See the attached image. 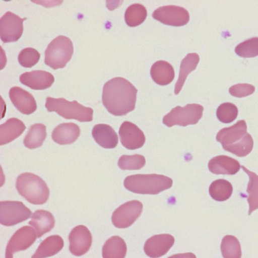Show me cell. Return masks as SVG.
Instances as JSON below:
<instances>
[{"mask_svg":"<svg viewBox=\"0 0 258 258\" xmlns=\"http://www.w3.org/2000/svg\"><path fill=\"white\" fill-rule=\"evenodd\" d=\"M137 94L138 90L132 83L122 77H115L103 88V105L115 116L125 115L134 110Z\"/></svg>","mask_w":258,"mask_h":258,"instance_id":"1","label":"cell"},{"mask_svg":"<svg viewBox=\"0 0 258 258\" xmlns=\"http://www.w3.org/2000/svg\"><path fill=\"white\" fill-rule=\"evenodd\" d=\"M216 139L221 144L223 149L238 157L248 156L253 150L254 141L247 133L246 122L238 121L234 125L225 127L219 131Z\"/></svg>","mask_w":258,"mask_h":258,"instance_id":"2","label":"cell"},{"mask_svg":"<svg viewBox=\"0 0 258 258\" xmlns=\"http://www.w3.org/2000/svg\"><path fill=\"white\" fill-rule=\"evenodd\" d=\"M172 184L173 180L171 178L158 174L131 175L126 177L124 181L126 189L144 195H157L170 189Z\"/></svg>","mask_w":258,"mask_h":258,"instance_id":"3","label":"cell"},{"mask_svg":"<svg viewBox=\"0 0 258 258\" xmlns=\"http://www.w3.org/2000/svg\"><path fill=\"white\" fill-rule=\"evenodd\" d=\"M16 188L19 195L32 204H44L49 198V189L46 183L32 173H24L19 176Z\"/></svg>","mask_w":258,"mask_h":258,"instance_id":"4","label":"cell"},{"mask_svg":"<svg viewBox=\"0 0 258 258\" xmlns=\"http://www.w3.org/2000/svg\"><path fill=\"white\" fill-rule=\"evenodd\" d=\"M45 106L48 112H55L64 119L81 122H89L93 119V109L86 107L75 100L70 102L63 98L48 97Z\"/></svg>","mask_w":258,"mask_h":258,"instance_id":"5","label":"cell"},{"mask_svg":"<svg viewBox=\"0 0 258 258\" xmlns=\"http://www.w3.org/2000/svg\"><path fill=\"white\" fill-rule=\"evenodd\" d=\"M74 46L72 40L64 36L55 38L45 51L44 62L54 70L62 69L72 59Z\"/></svg>","mask_w":258,"mask_h":258,"instance_id":"6","label":"cell"},{"mask_svg":"<svg viewBox=\"0 0 258 258\" xmlns=\"http://www.w3.org/2000/svg\"><path fill=\"white\" fill-rule=\"evenodd\" d=\"M204 109L202 105L196 104H188L184 107L178 106L164 116L163 122L169 127L195 125L202 118Z\"/></svg>","mask_w":258,"mask_h":258,"instance_id":"7","label":"cell"},{"mask_svg":"<svg viewBox=\"0 0 258 258\" xmlns=\"http://www.w3.org/2000/svg\"><path fill=\"white\" fill-rule=\"evenodd\" d=\"M31 210L22 202L3 201L0 203V223L6 227L27 221L31 217Z\"/></svg>","mask_w":258,"mask_h":258,"instance_id":"8","label":"cell"},{"mask_svg":"<svg viewBox=\"0 0 258 258\" xmlns=\"http://www.w3.org/2000/svg\"><path fill=\"white\" fill-rule=\"evenodd\" d=\"M143 205L138 201L128 202L116 209L112 216L116 228L125 229L131 227L141 216Z\"/></svg>","mask_w":258,"mask_h":258,"instance_id":"9","label":"cell"},{"mask_svg":"<svg viewBox=\"0 0 258 258\" xmlns=\"http://www.w3.org/2000/svg\"><path fill=\"white\" fill-rule=\"evenodd\" d=\"M152 16L156 20L173 27H182L188 23L190 19L188 11L175 5L160 7L154 11Z\"/></svg>","mask_w":258,"mask_h":258,"instance_id":"10","label":"cell"},{"mask_svg":"<svg viewBox=\"0 0 258 258\" xmlns=\"http://www.w3.org/2000/svg\"><path fill=\"white\" fill-rule=\"evenodd\" d=\"M27 18L8 12L0 19V37L4 43L17 41L23 35V22Z\"/></svg>","mask_w":258,"mask_h":258,"instance_id":"11","label":"cell"},{"mask_svg":"<svg viewBox=\"0 0 258 258\" xmlns=\"http://www.w3.org/2000/svg\"><path fill=\"white\" fill-rule=\"evenodd\" d=\"M36 231L29 226L18 229L9 241L6 249V257L12 258L19 251L29 248L37 239Z\"/></svg>","mask_w":258,"mask_h":258,"instance_id":"12","label":"cell"},{"mask_svg":"<svg viewBox=\"0 0 258 258\" xmlns=\"http://www.w3.org/2000/svg\"><path fill=\"white\" fill-rule=\"evenodd\" d=\"M69 250L77 256L85 254L91 247L93 237L89 230L84 225L77 226L69 235Z\"/></svg>","mask_w":258,"mask_h":258,"instance_id":"13","label":"cell"},{"mask_svg":"<svg viewBox=\"0 0 258 258\" xmlns=\"http://www.w3.org/2000/svg\"><path fill=\"white\" fill-rule=\"evenodd\" d=\"M119 134L122 145L127 150L139 149L145 144L146 137L144 133L137 125L131 121L122 122Z\"/></svg>","mask_w":258,"mask_h":258,"instance_id":"14","label":"cell"},{"mask_svg":"<svg viewBox=\"0 0 258 258\" xmlns=\"http://www.w3.org/2000/svg\"><path fill=\"white\" fill-rule=\"evenodd\" d=\"M175 241V238L170 234L154 235L146 242L145 252L150 257H161L168 253Z\"/></svg>","mask_w":258,"mask_h":258,"instance_id":"15","label":"cell"},{"mask_svg":"<svg viewBox=\"0 0 258 258\" xmlns=\"http://www.w3.org/2000/svg\"><path fill=\"white\" fill-rule=\"evenodd\" d=\"M9 96L13 104L22 113L29 115L36 110L37 104L34 96L22 88H12Z\"/></svg>","mask_w":258,"mask_h":258,"instance_id":"16","label":"cell"},{"mask_svg":"<svg viewBox=\"0 0 258 258\" xmlns=\"http://www.w3.org/2000/svg\"><path fill=\"white\" fill-rule=\"evenodd\" d=\"M55 81L52 74L43 70H35L23 74L20 81L33 90H45L52 86Z\"/></svg>","mask_w":258,"mask_h":258,"instance_id":"17","label":"cell"},{"mask_svg":"<svg viewBox=\"0 0 258 258\" xmlns=\"http://www.w3.org/2000/svg\"><path fill=\"white\" fill-rule=\"evenodd\" d=\"M209 170L216 175H235L240 171L241 165L236 160L226 156H219L211 159Z\"/></svg>","mask_w":258,"mask_h":258,"instance_id":"18","label":"cell"},{"mask_svg":"<svg viewBox=\"0 0 258 258\" xmlns=\"http://www.w3.org/2000/svg\"><path fill=\"white\" fill-rule=\"evenodd\" d=\"M80 127L73 122H66L57 126L52 133L53 140L60 145H71L78 139Z\"/></svg>","mask_w":258,"mask_h":258,"instance_id":"19","label":"cell"},{"mask_svg":"<svg viewBox=\"0 0 258 258\" xmlns=\"http://www.w3.org/2000/svg\"><path fill=\"white\" fill-rule=\"evenodd\" d=\"M92 135L96 143L106 149H113L118 145L117 133L111 126L107 124H99L94 126Z\"/></svg>","mask_w":258,"mask_h":258,"instance_id":"20","label":"cell"},{"mask_svg":"<svg viewBox=\"0 0 258 258\" xmlns=\"http://www.w3.org/2000/svg\"><path fill=\"white\" fill-rule=\"evenodd\" d=\"M26 129L24 122L16 118H12L0 125V145L11 143L23 133Z\"/></svg>","mask_w":258,"mask_h":258,"instance_id":"21","label":"cell"},{"mask_svg":"<svg viewBox=\"0 0 258 258\" xmlns=\"http://www.w3.org/2000/svg\"><path fill=\"white\" fill-rule=\"evenodd\" d=\"M55 223L54 217L50 212L38 210L32 215L29 224L35 229L37 237L40 238L54 228Z\"/></svg>","mask_w":258,"mask_h":258,"instance_id":"22","label":"cell"},{"mask_svg":"<svg viewBox=\"0 0 258 258\" xmlns=\"http://www.w3.org/2000/svg\"><path fill=\"white\" fill-rule=\"evenodd\" d=\"M153 80L160 86L169 85L175 79V70L171 64L164 60L155 62L151 69Z\"/></svg>","mask_w":258,"mask_h":258,"instance_id":"23","label":"cell"},{"mask_svg":"<svg viewBox=\"0 0 258 258\" xmlns=\"http://www.w3.org/2000/svg\"><path fill=\"white\" fill-rule=\"evenodd\" d=\"M63 240L59 235H52L48 237L38 247L32 258H43L52 256L63 248Z\"/></svg>","mask_w":258,"mask_h":258,"instance_id":"24","label":"cell"},{"mask_svg":"<svg viewBox=\"0 0 258 258\" xmlns=\"http://www.w3.org/2000/svg\"><path fill=\"white\" fill-rule=\"evenodd\" d=\"M200 61V57L197 53H189L180 63L179 77L175 87V94L178 95L184 85L187 77L195 71Z\"/></svg>","mask_w":258,"mask_h":258,"instance_id":"25","label":"cell"},{"mask_svg":"<svg viewBox=\"0 0 258 258\" xmlns=\"http://www.w3.org/2000/svg\"><path fill=\"white\" fill-rule=\"evenodd\" d=\"M126 252V243L118 236L109 238L102 248V257L104 258H124Z\"/></svg>","mask_w":258,"mask_h":258,"instance_id":"26","label":"cell"},{"mask_svg":"<svg viewBox=\"0 0 258 258\" xmlns=\"http://www.w3.org/2000/svg\"><path fill=\"white\" fill-rule=\"evenodd\" d=\"M46 137V126L41 123L35 124L30 126L24 144L29 149H35L42 146Z\"/></svg>","mask_w":258,"mask_h":258,"instance_id":"27","label":"cell"},{"mask_svg":"<svg viewBox=\"0 0 258 258\" xmlns=\"http://www.w3.org/2000/svg\"><path fill=\"white\" fill-rule=\"evenodd\" d=\"M233 192V185L228 180L219 179L213 182L209 188L210 195L217 202L227 201Z\"/></svg>","mask_w":258,"mask_h":258,"instance_id":"28","label":"cell"},{"mask_svg":"<svg viewBox=\"0 0 258 258\" xmlns=\"http://www.w3.org/2000/svg\"><path fill=\"white\" fill-rule=\"evenodd\" d=\"M147 17V11L143 5L135 4L131 5L125 13V21L130 27H136L143 24Z\"/></svg>","mask_w":258,"mask_h":258,"instance_id":"29","label":"cell"},{"mask_svg":"<svg viewBox=\"0 0 258 258\" xmlns=\"http://www.w3.org/2000/svg\"><path fill=\"white\" fill-rule=\"evenodd\" d=\"M221 249L224 258H241L242 256L240 243L234 236H224L221 243Z\"/></svg>","mask_w":258,"mask_h":258,"instance_id":"30","label":"cell"},{"mask_svg":"<svg viewBox=\"0 0 258 258\" xmlns=\"http://www.w3.org/2000/svg\"><path fill=\"white\" fill-rule=\"evenodd\" d=\"M241 167L249 177L247 191L249 195L247 200L249 205V215H250L251 213L258 208L257 176L255 173L250 171L244 166Z\"/></svg>","mask_w":258,"mask_h":258,"instance_id":"31","label":"cell"},{"mask_svg":"<svg viewBox=\"0 0 258 258\" xmlns=\"http://www.w3.org/2000/svg\"><path fill=\"white\" fill-rule=\"evenodd\" d=\"M146 159L140 154L134 156H122L118 160V165L122 170H138L145 166Z\"/></svg>","mask_w":258,"mask_h":258,"instance_id":"32","label":"cell"},{"mask_svg":"<svg viewBox=\"0 0 258 258\" xmlns=\"http://www.w3.org/2000/svg\"><path fill=\"white\" fill-rule=\"evenodd\" d=\"M238 110L237 106L230 102H225L218 107L217 117L223 123L229 124L237 117Z\"/></svg>","mask_w":258,"mask_h":258,"instance_id":"33","label":"cell"},{"mask_svg":"<svg viewBox=\"0 0 258 258\" xmlns=\"http://www.w3.org/2000/svg\"><path fill=\"white\" fill-rule=\"evenodd\" d=\"M236 54L242 57H254L258 55V38H249L239 44L235 48Z\"/></svg>","mask_w":258,"mask_h":258,"instance_id":"34","label":"cell"},{"mask_svg":"<svg viewBox=\"0 0 258 258\" xmlns=\"http://www.w3.org/2000/svg\"><path fill=\"white\" fill-rule=\"evenodd\" d=\"M40 54L32 48L23 49L18 55V61L23 67L31 68L35 66L40 59Z\"/></svg>","mask_w":258,"mask_h":258,"instance_id":"35","label":"cell"},{"mask_svg":"<svg viewBox=\"0 0 258 258\" xmlns=\"http://www.w3.org/2000/svg\"><path fill=\"white\" fill-rule=\"evenodd\" d=\"M255 90V87L249 84L239 83L231 87L229 93L236 98H242L253 94Z\"/></svg>","mask_w":258,"mask_h":258,"instance_id":"36","label":"cell"}]
</instances>
